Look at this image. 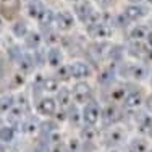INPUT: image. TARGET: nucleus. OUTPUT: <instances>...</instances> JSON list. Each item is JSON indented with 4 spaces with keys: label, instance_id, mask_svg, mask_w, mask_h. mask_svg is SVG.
Returning a JSON list of instances; mask_svg holds the SVG:
<instances>
[{
    "label": "nucleus",
    "instance_id": "obj_2",
    "mask_svg": "<svg viewBox=\"0 0 152 152\" xmlns=\"http://www.w3.org/2000/svg\"><path fill=\"white\" fill-rule=\"evenodd\" d=\"M71 2H79V0H71Z\"/></svg>",
    "mask_w": 152,
    "mask_h": 152
},
{
    "label": "nucleus",
    "instance_id": "obj_3",
    "mask_svg": "<svg viewBox=\"0 0 152 152\" xmlns=\"http://www.w3.org/2000/svg\"><path fill=\"white\" fill-rule=\"evenodd\" d=\"M134 2H136V3H137V2H139V0H134Z\"/></svg>",
    "mask_w": 152,
    "mask_h": 152
},
{
    "label": "nucleus",
    "instance_id": "obj_1",
    "mask_svg": "<svg viewBox=\"0 0 152 152\" xmlns=\"http://www.w3.org/2000/svg\"><path fill=\"white\" fill-rule=\"evenodd\" d=\"M144 15H146V8L137 5V3L129 5L128 8H126V18H128V20H137V18H142Z\"/></svg>",
    "mask_w": 152,
    "mask_h": 152
}]
</instances>
